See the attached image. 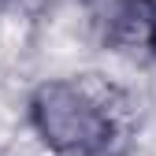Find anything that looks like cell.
Returning a JSON list of instances; mask_svg holds the SVG:
<instances>
[{"label":"cell","mask_w":156,"mask_h":156,"mask_svg":"<svg viewBox=\"0 0 156 156\" xmlns=\"http://www.w3.org/2000/svg\"><path fill=\"white\" fill-rule=\"evenodd\" d=\"M30 123L37 138L60 156H108L123 141L112 93L74 78H56L34 89Z\"/></svg>","instance_id":"obj_1"}]
</instances>
